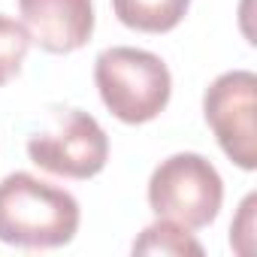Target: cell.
<instances>
[{"instance_id":"obj_2","label":"cell","mask_w":257,"mask_h":257,"mask_svg":"<svg viewBox=\"0 0 257 257\" xmlns=\"http://www.w3.org/2000/svg\"><path fill=\"white\" fill-rule=\"evenodd\" d=\"M94 82L106 109L124 124H146L158 118L173 94L167 64L131 46H112L94 61Z\"/></svg>"},{"instance_id":"obj_5","label":"cell","mask_w":257,"mask_h":257,"mask_svg":"<svg viewBox=\"0 0 257 257\" xmlns=\"http://www.w3.org/2000/svg\"><path fill=\"white\" fill-rule=\"evenodd\" d=\"M31 161L64 179H91L106 167L109 158V137L97 124L94 115L73 109L61 118L55 131L37 134L28 143Z\"/></svg>"},{"instance_id":"obj_8","label":"cell","mask_w":257,"mask_h":257,"mask_svg":"<svg viewBox=\"0 0 257 257\" xmlns=\"http://www.w3.org/2000/svg\"><path fill=\"white\" fill-rule=\"evenodd\" d=\"M134 254H170V257L194 254V257H200L203 245L191 236L188 227L167 221V218H158L155 224H149L140 233V239L134 242Z\"/></svg>"},{"instance_id":"obj_3","label":"cell","mask_w":257,"mask_h":257,"mask_svg":"<svg viewBox=\"0 0 257 257\" xmlns=\"http://www.w3.org/2000/svg\"><path fill=\"white\" fill-rule=\"evenodd\" d=\"M221 203H224V182L203 155L194 152L173 155L161 161L149 179L152 212L188 230L209 227L218 218Z\"/></svg>"},{"instance_id":"obj_6","label":"cell","mask_w":257,"mask_h":257,"mask_svg":"<svg viewBox=\"0 0 257 257\" xmlns=\"http://www.w3.org/2000/svg\"><path fill=\"white\" fill-rule=\"evenodd\" d=\"M19 13L31 43L52 55L76 52L94 34L91 0H19Z\"/></svg>"},{"instance_id":"obj_7","label":"cell","mask_w":257,"mask_h":257,"mask_svg":"<svg viewBox=\"0 0 257 257\" xmlns=\"http://www.w3.org/2000/svg\"><path fill=\"white\" fill-rule=\"evenodd\" d=\"M191 0H112L121 25L143 34H167L182 25Z\"/></svg>"},{"instance_id":"obj_9","label":"cell","mask_w":257,"mask_h":257,"mask_svg":"<svg viewBox=\"0 0 257 257\" xmlns=\"http://www.w3.org/2000/svg\"><path fill=\"white\" fill-rule=\"evenodd\" d=\"M28 49H31V37L25 25L10 16H0V85H7L13 76H19Z\"/></svg>"},{"instance_id":"obj_4","label":"cell","mask_w":257,"mask_h":257,"mask_svg":"<svg viewBox=\"0 0 257 257\" xmlns=\"http://www.w3.org/2000/svg\"><path fill=\"white\" fill-rule=\"evenodd\" d=\"M257 76L251 70H233L218 76L206 97L203 115L221 146V152L242 170L257 167Z\"/></svg>"},{"instance_id":"obj_1","label":"cell","mask_w":257,"mask_h":257,"mask_svg":"<svg viewBox=\"0 0 257 257\" xmlns=\"http://www.w3.org/2000/svg\"><path fill=\"white\" fill-rule=\"evenodd\" d=\"M79 203L64 188L31 173L0 182V242L19 248H61L79 230Z\"/></svg>"}]
</instances>
